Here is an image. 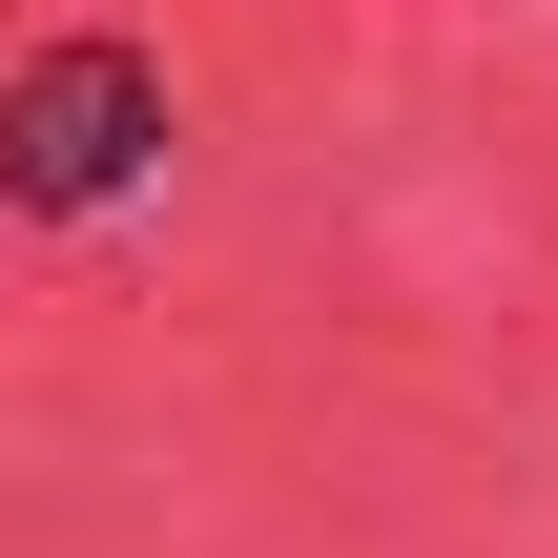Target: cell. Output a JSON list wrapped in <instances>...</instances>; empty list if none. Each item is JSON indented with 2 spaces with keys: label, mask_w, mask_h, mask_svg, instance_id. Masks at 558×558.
Instances as JSON below:
<instances>
[{
  "label": "cell",
  "mask_w": 558,
  "mask_h": 558,
  "mask_svg": "<svg viewBox=\"0 0 558 558\" xmlns=\"http://www.w3.org/2000/svg\"><path fill=\"white\" fill-rule=\"evenodd\" d=\"M166 166V62L145 41H21L0 62V207H41V228H83V207H124Z\"/></svg>",
  "instance_id": "1"
}]
</instances>
